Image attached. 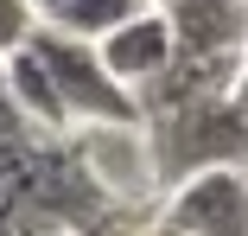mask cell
<instances>
[{
  "mask_svg": "<svg viewBox=\"0 0 248 236\" xmlns=\"http://www.w3.org/2000/svg\"><path fill=\"white\" fill-rule=\"evenodd\" d=\"M102 64H108V77L127 89V96H140L146 83H159L166 70H172V58H178V38H172V26H166V13H140V19H127L121 32H108L102 45Z\"/></svg>",
  "mask_w": 248,
  "mask_h": 236,
  "instance_id": "cell-6",
  "label": "cell"
},
{
  "mask_svg": "<svg viewBox=\"0 0 248 236\" xmlns=\"http://www.w3.org/2000/svg\"><path fill=\"white\" fill-rule=\"evenodd\" d=\"M140 13H153V7H146V0H70L51 26L70 32V38H83V45H102L108 32H121V26L140 19Z\"/></svg>",
  "mask_w": 248,
  "mask_h": 236,
  "instance_id": "cell-8",
  "label": "cell"
},
{
  "mask_svg": "<svg viewBox=\"0 0 248 236\" xmlns=\"http://www.w3.org/2000/svg\"><path fill=\"white\" fill-rule=\"evenodd\" d=\"M45 19L26 7V0H0V64L7 58H19L26 45H32V32H38Z\"/></svg>",
  "mask_w": 248,
  "mask_h": 236,
  "instance_id": "cell-9",
  "label": "cell"
},
{
  "mask_svg": "<svg viewBox=\"0 0 248 236\" xmlns=\"http://www.w3.org/2000/svg\"><path fill=\"white\" fill-rule=\"evenodd\" d=\"M26 51L45 64V77H51L58 102H64L70 134H77V128H108V121H140V102L108 77V64H102L95 45H83V38L58 32V26H38Z\"/></svg>",
  "mask_w": 248,
  "mask_h": 236,
  "instance_id": "cell-2",
  "label": "cell"
},
{
  "mask_svg": "<svg viewBox=\"0 0 248 236\" xmlns=\"http://www.w3.org/2000/svg\"><path fill=\"white\" fill-rule=\"evenodd\" d=\"M166 26L178 38V51L204 58V64H242V51H248V7L242 0H172Z\"/></svg>",
  "mask_w": 248,
  "mask_h": 236,
  "instance_id": "cell-5",
  "label": "cell"
},
{
  "mask_svg": "<svg viewBox=\"0 0 248 236\" xmlns=\"http://www.w3.org/2000/svg\"><path fill=\"white\" fill-rule=\"evenodd\" d=\"M7 140H38L32 128H26V115L13 109V89H7V70H0V147Z\"/></svg>",
  "mask_w": 248,
  "mask_h": 236,
  "instance_id": "cell-10",
  "label": "cell"
},
{
  "mask_svg": "<svg viewBox=\"0 0 248 236\" xmlns=\"http://www.w3.org/2000/svg\"><path fill=\"white\" fill-rule=\"evenodd\" d=\"M242 7H248V0H242Z\"/></svg>",
  "mask_w": 248,
  "mask_h": 236,
  "instance_id": "cell-15",
  "label": "cell"
},
{
  "mask_svg": "<svg viewBox=\"0 0 248 236\" xmlns=\"http://www.w3.org/2000/svg\"><path fill=\"white\" fill-rule=\"evenodd\" d=\"M235 109L248 115V51H242V70H235Z\"/></svg>",
  "mask_w": 248,
  "mask_h": 236,
  "instance_id": "cell-12",
  "label": "cell"
},
{
  "mask_svg": "<svg viewBox=\"0 0 248 236\" xmlns=\"http://www.w3.org/2000/svg\"><path fill=\"white\" fill-rule=\"evenodd\" d=\"M146 147H153L159 192H172V185H185L197 172L248 166V115L235 109V96L191 102V109H172L159 121H146Z\"/></svg>",
  "mask_w": 248,
  "mask_h": 236,
  "instance_id": "cell-1",
  "label": "cell"
},
{
  "mask_svg": "<svg viewBox=\"0 0 248 236\" xmlns=\"http://www.w3.org/2000/svg\"><path fill=\"white\" fill-rule=\"evenodd\" d=\"M70 153L83 160V172L95 179V192L108 204H140L146 192H159L153 172V147H146V121H108V128H77Z\"/></svg>",
  "mask_w": 248,
  "mask_h": 236,
  "instance_id": "cell-3",
  "label": "cell"
},
{
  "mask_svg": "<svg viewBox=\"0 0 248 236\" xmlns=\"http://www.w3.org/2000/svg\"><path fill=\"white\" fill-rule=\"evenodd\" d=\"M140 236H172V230H159V223H153V230H140Z\"/></svg>",
  "mask_w": 248,
  "mask_h": 236,
  "instance_id": "cell-14",
  "label": "cell"
},
{
  "mask_svg": "<svg viewBox=\"0 0 248 236\" xmlns=\"http://www.w3.org/2000/svg\"><path fill=\"white\" fill-rule=\"evenodd\" d=\"M0 70H7V89H13V109L26 115V128H32V134H70V121H64V102H58V89H51V77H45V64H38L32 51L7 58Z\"/></svg>",
  "mask_w": 248,
  "mask_h": 236,
  "instance_id": "cell-7",
  "label": "cell"
},
{
  "mask_svg": "<svg viewBox=\"0 0 248 236\" xmlns=\"http://www.w3.org/2000/svg\"><path fill=\"white\" fill-rule=\"evenodd\" d=\"M26 7H32V13H38V19H45V26H51V19H58V13H64V7H70V0H26Z\"/></svg>",
  "mask_w": 248,
  "mask_h": 236,
  "instance_id": "cell-11",
  "label": "cell"
},
{
  "mask_svg": "<svg viewBox=\"0 0 248 236\" xmlns=\"http://www.w3.org/2000/svg\"><path fill=\"white\" fill-rule=\"evenodd\" d=\"M159 230L172 236H248V166H217L172 185L159 204Z\"/></svg>",
  "mask_w": 248,
  "mask_h": 236,
  "instance_id": "cell-4",
  "label": "cell"
},
{
  "mask_svg": "<svg viewBox=\"0 0 248 236\" xmlns=\"http://www.w3.org/2000/svg\"><path fill=\"white\" fill-rule=\"evenodd\" d=\"M146 7H153V13H166V7H172V0H146Z\"/></svg>",
  "mask_w": 248,
  "mask_h": 236,
  "instance_id": "cell-13",
  "label": "cell"
}]
</instances>
